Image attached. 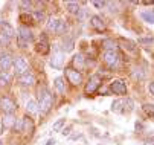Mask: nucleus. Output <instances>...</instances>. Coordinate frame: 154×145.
Returning <instances> with one entry per match:
<instances>
[{
	"label": "nucleus",
	"instance_id": "c9c22d12",
	"mask_svg": "<svg viewBox=\"0 0 154 145\" xmlns=\"http://www.w3.org/2000/svg\"><path fill=\"white\" fill-rule=\"evenodd\" d=\"M93 5H95L96 8H102L105 3H104V2H93Z\"/></svg>",
	"mask_w": 154,
	"mask_h": 145
},
{
	"label": "nucleus",
	"instance_id": "58836bf2",
	"mask_svg": "<svg viewBox=\"0 0 154 145\" xmlns=\"http://www.w3.org/2000/svg\"><path fill=\"white\" fill-rule=\"evenodd\" d=\"M2 133H3V122L0 121V134H2Z\"/></svg>",
	"mask_w": 154,
	"mask_h": 145
},
{
	"label": "nucleus",
	"instance_id": "7ed1b4c3",
	"mask_svg": "<svg viewBox=\"0 0 154 145\" xmlns=\"http://www.w3.org/2000/svg\"><path fill=\"white\" fill-rule=\"evenodd\" d=\"M119 54L115 52V51H105L104 52V61H105V64H108L110 67H116L119 64Z\"/></svg>",
	"mask_w": 154,
	"mask_h": 145
},
{
	"label": "nucleus",
	"instance_id": "dca6fc26",
	"mask_svg": "<svg viewBox=\"0 0 154 145\" xmlns=\"http://www.w3.org/2000/svg\"><path fill=\"white\" fill-rule=\"evenodd\" d=\"M142 18L145 20L146 23H151V25H154V9L143 11V12H142Z\"/></svg>",
	"mask_w": 154,
	"mask_h": 145
},
{
	"label": "nucleus",
	"instance_id": "473e14b6",
	"mask_svg": "<svg viewBox=\"0 0 154 145\" xmlns=\"http://www.w3.org/2000/svg\"><path fill=\"white\" fill-rule=\"evenodd\" d=\"M87 17H89V12H87V9H79V12H78V18H79V20H85Z\"/></svg>",
	"mask_w": 154,
	"mask_h": 145
},
{
	"label": "nucleus",
	"instance_id": "cd10ccee",
	"mask_svg": "<svg viewBox=\"0 0 154 145\" xmlns=\"http://www.w3.org/2000/svg\"><path fill=\"white\" fill-rule=\"evenodd\" d=\"M143 110L148 116H152L154 118V104H145L143 106Z\"/></svg>",
	"mask_w": 154,
	"mask_h": 145
},
{
	"label": "nucleus",
	"instance_id": "9d476101",
	"mask_svg": "<svg viewBox=\"0 0 154 145\" xmlns=\"http://www.w3.org/2000/svg\"><path fill=\"white\" fill-rule=\"evenodd\" d=\"M18 82L21 86H25V87H29V86H34L35 84V76L29 72H26L25 75H20L18 76Z\"/></svg>",
	"mask_w": 154,
	"mask_h": 145
},
{
	"label": "nucleus",
	"instance_id": "20e7f679",
	"mask_svg": "<svg viewBox=\"0 0 154 145\" xmlns=\"http://www.w3.org/2000/svg\"><path fill=\"white\" fill-rule=\"evenodd\" d=\"M101 86V76L99 75H93L89 78V81H87V84H85V93L87 95H92L96 92V89Z\"/></svg>",
	"mask_w": 154,
	"mask_h": 145
},
{
	"label": "nucleus",
	"instance_id": "0eeeda50",
	"mask_svg": "<svg viewBox=\"0 0 154 145\" xmlns=\"http://www.w3.org/2000/svg\"><path fill=\"white\" fill-rule=\"evenodd\" d=\"M0 109H2L5 112V115H6V113H14L17 107L14 104V101H11L6 96H2V98H0Z\"/></svg>",
	"mask_w": 154,
	"mask_h": 145
},
{
	"label": "nucleus",
	"instance_id": "f8f14e48",
	"mask_svg": "<svg viewBox=\"0 0 154 145\" xmlns=\"http://www.w3.org/2000/svg\"><path fill=\"white\" fill-rule=\"evenodd\" d=\"M0 28H2V32H0V34H3V35L8 37V38H12V37L15 35L14 28H12L8 22H2V23H0Z\"/></svg>",
	"mask_w": 154,
	"mask_h": 145
},
{
	"label": "nucleus",
	"instance_id": "ddd939ff",
	"mask_svg": "<svg viewBox=\"0 0 154 145\" xmlns=\"http://www.w3.org/2000/svg\"><path fill=\"white\" fill-rule=\"evenodd\" d=\"M90 25H92L96 31H104V29H105V25H104L102 18H101L99 15H93V17H90Z\"/></svg>",
	"mask_w": 154,
	"mask_h": 145
},
{
	"label": "nucleus",
	"instance_id": "f704fd0d",
	"mask_svg": "<svg viewBox=\"0 0 154 145\" xmlns=\"http://www.w3.org/2000/svg\"><path fill=\"white\" fill-rule=\"evenodd\" d=\"M20 6L23 8V9H26V8H29V6H31V3H29V2H21V3H20Z\"/></svg>",
	"mask_w": 154,
	"mask_h": 145
},
{
	"label": "nucleus",
	"instance_id": "39448f33",
	"mask_svg": "<svg viewBox=\"0 0 154 145\" xmlns=\"http://www.w3.org/2000/svg\"><path fill=\"white\" fill-rule=\"evenodd\" d=\"M66 76H67V79L72 86H79L82 82V75L75 69H66Z\"/></svg>",
	"mask_w": 154,
	"mask_h": 145
},
{
	"label": "nucleus",
	"instance_id": "ea45409f",
	"mask_svg": "<svg viewBox=\"0 0 154 145\" xmlns=\"http://www.w3.org/2000/svg\"><path fill=\"white\" fill-rule=\"evenodd\" d=\"M0 145H3V143H2V140H0Z\"/></svg>",
	"mask_w": 154,
	"mask_h": 145
},
{
	"label": "nucleus",
	"instance_id": "412c9836",
	"mask_svg": "<svg viewBox=\"0 0 154 145\" xmlns=\"http://www.w3.org/2000/svg\"><path fill=\"white\" fill-rule=\"evenodd\" d=\"M102 45H104L105 51H115V52H118V46H116V43H113V41H110V40H105Z\"/></svg>",
	"mask_w": 154,
	"mask_h": 145
},
{
	"label": "nucleus",
	"instance_id": "393cba45",
	"mask_svg": "<svg viewBox=\"0 0 154 145\" xmlns=\"http://www.w3.org/2000/svg\"><path fill=\"white\" fill-rule=\"evenodd\" d=\"M31 15H32V20H35V22H43L45 20V14L41 11H34Z\"/></svg>",
	"mask_w": 154,
	"mask_h": 145
},
{
	"label": "nucleus",
	"instance_id": "5701e85b",
	"mask_svg": "<svg viewBox=\"0 0 154 145\" xmlns=\"http://www.w3.org/2000/svg\"><path fill=\"white\" fill-rule=\"evenodd\" d=\"M73 64H75L76 67H82V66H84V57H82L81 54H78V55L73 57Z\"/></svg>",
	"mask_w": 154,
	"mask_h": 145
},
{
	"label": "nucleus",
	"instance_id": "7c9ffc66",
	"mask_svg": "<svg viewBox=\"0 0 154 145\" xmlns=\"http://www.w3.org/2000/svg\"><path fill=\"white\" fill-rule=\"evenodd\" d=\"M14 130H15V131H23V119H18V121L14 124Z\"/></svg>",
	"mask_w": 154,
	"mask_h": 145
},
{
	"label": "nucleus",
	"instance_id": "f3484780",
	"mask_svg": "<svg viewBox=\"0 0 154 145\" xmlns=\"http://www.w3.org/2000/svg\"><path fill=\"white\" fill-rule=\"evenodd\" d=\"M26 110H28L29 113H37V112H38V104H37L34 99H29V101L26 102Z\"/></svg>",
	"mask_w": 154,
	"mask_h": 145
},
{
	"label": "nucleus",
	"instance_id": "4be33fe9",
	"mask_svg": "<svg viewBox=\"0 0 154 145\" xmlns=\"http://www.w3.org/2000/svg\"><path fill=\"white\" fill-rule=\"evenodd\" d=\"M66 8H67L69 12H79V5L78 3H73V2H69V3H66Z\"/></svg>",
	"mask_w": 154,
	"mask_h": 145
},
{
	"label": "nucleus",
	"instance_id": "a878e982",
	"mask_svg": "<svg viewBox=\"0 0 154 145\" xmlns=\"http://www.w3.org/2000/svg\"><path fill=\"white\" fill-rule=\"evenodd\" d=\"M154 43V38L152 37H146V38H139V45L142 46H151Z\"/></svg>",
	"mask_w": 154,
	"mask_h": 145
},
{
	"label": "nucleus",
	"instance_id": "6e6552de",
	"mask_svg": "<svg viewBox=\"0 0 154 145\" xmlns=\"http://www.w3.org/2000/svg\"><path fill=\"white\" fill-rule=\"evenodd\" d=\"M110 90H112L115 95H125L127 93V86L124 84V81L115 79L112 84H110Z\"/></svg>",
	"mask_w": 154,
	"mask_h": 145
},
{
	"label": "nucleus",
	"instance_id": "72a5a7b5",
	"mask_svg": "<svg viewBox=\"0 0 154 145\" xmlns=\"http://www.w3.org/2000/svg\"><path fill=\"white\" fill-rule=\"evenodd\" d=\"M148 90H149L151 95H154V82H149L148 84Z\"/></svg>",
	"mask_w": 154,
	"mask_h": 145
},
{
	"label": "nucleus",
	"instance_id": "2f4dec72",
	"mask_svg": "<svg viewBox=\"0 0 154 145\" xmlns=\"http://www.w3.org/2000/svg\"><path fill=\"white\" fill-rule=\"evenodd\" d=\"M66 29H67V26H66V23L63 22V20H60V25H58V29H57V34H64Z\"/></svg>",
	"mask_w": 154,
	"mask_h": 145
},
{
	"label": "nucleus",
	"instance_id": "bb28decb",
	"mask_svg": "<svg viewBox=\"0 0 154 145\" xmlns=\"http://www.w3.org/2000/svg\"><path fill=\"white\" fill-rule=\"evenodd\" d=\"M122 46H124L127 51H131V52L136 49V48H134V43H133V41H130V40H122Z\"/></svg>",
	"mask_w": 154,
	"mask_h": 145
},
{
	"label": "nucleus",
	"instance_id": "423d86ee",
	"mask_svg": "<svg viewBox=\"0 0 154 145\" xmlns=\"http://www.w3.org/2000/svg\"><path fill=\"white\" fill-rule=\"evenodd\" d=\"M14 70L15 73L20 76V75H25L28 72V63H26V60L23 57H17L14 60Z\"/></svg>",
	"mask_w": 154,
	"mask_h": 145
},
{
	"label": "nucleus",
	"instance_id": "c756f323",
	"mask_svg": "<svg viewBox=\"0 0 154 145\" xmlns=\"http://www.w3.org/2000/svg\"><path fill=\"white\" fill-rule=\"evenodd\" d=\"M9 45V38L5 37L3 34H0V48H3V46H8Z\"/></svg>",
	"mask_w": 154,
	"mask_h": 145
},
{
	"label": "nucleus",
	"instance_id": "b1692460",
	"mask_svg": "<svg viewBox=\"0 0 154 145\" xmlns=\"http://www.w3.org/2000/svg\"><path fill=\"white\" fill-rule=\"evenodd\" d=\"M9 84V75L6 72H0V86Z\"/></svg>",
	"mask_w": 154,
	"mask_h": 145
},
{
	"label": "nucleus",
	"instance_id": "9b49d317",
	"mask_svg": "<svg viewBox=\"0 0 154 145\" xmlns=\"http://www.w3.org/2000/svg\"><path fill=\"white\" fill-rule=\"evenodd\" d=\"M63 61H64L63 54H61L60 51H57V52L54 54L52 60H51V66H52L54 69H61V67H63Z\"/></svg>",
	"mask_w": 154,
	"mask_h": 145
},
{
	"label": "nucleus",
	"instance_id": "f257e3e1",
	"mask_svg": "<svg viewBox=\"0 0 154 145\" xmlns=\"http://www.w3.org/2000/svg\"><path fill=\"white\" fill-rule=\"evenodd\" d=\"M52 107V95L45 90V93L40 95V101H38V112L40 113H48Z\"/></svg>",
	"mask_w": 154,
	"mask_h": 145
},
{
	"label": "nucleus",
	"instance_id": "a211bd4d",
	"mask_svg": "<svg viewBox=\"0 0 154 145\" xmlns=\"http://www.w3.org/2000/svg\"><path fill=\"white\" fill-rule=\"evenodd\" d=\"M122 106H124V101L122 99H116V101H113V104H112V110L116 112V113H122L124 112Z\"/></svg>",
	"mask_w": 154,
	"mask_h": 145
},
{
	"label": "nucleus",
	"instance_id": "4c0bfd02",
	"mask_svg": "<svg viewBox=\"0 0 154 145\" xmlns=\"http://www.w3.org/2000/svg\"><path fill=\"white\" fill-rule=\"evenodd\" d=\"M61 133H63V134H64V136H67V134H69V133H70V128H66V130H63V131H61Z\"/></svg>",
	"mask_w": 154,
	"mask_h": 145
},
{
	"label": "nucleus",
	"instance_id": "aec40b11",
	"mask_svg": "<svg viewBox=\"0 0 154 145\" xmlns=\"http://www.w3.org/2000/svg\"><path fill=\"white\" fill-rule=\"evenodd\" d=\"M66 125V119L64 118H61V119H58L57 122H54V125H52V130L54 131H61V128Z\"/></svg>",
	"mask_w": 154,
	"mask_h": 145
},
{
	"label": "nucleus",
	"instance_id": "4468645a",
	"mask_svg": "<svg viewBox=\"0 0 154 145\" xmlns=\"http://www.w3.org/2000/svg\"><path fill=\"white\" fill-rule=\"evenodd\" d=\"M14 124H15V116L12 113H6L5 118H3V127L11 128V127H14Z\"/></svg>",
	"mask_w": 154,
	"mask_h": 145
},
{
	"label": "nucleus",
	"instance_id": "2eb2a0df",
	"mask_svg": "<svg viewBox=\"0 0 154 145\" xmlns=\"http://www.w3.org/2000/svg\"><path fill=\"white\" fill-rule=\"evenodd\" d=\"M54 86H55V90H57L58 93H64V90H66V84H64V79H63L61 76L55 78Z\"/></svg>",
	"mask_w": 154,
	"mask_h": 145
},
{
	"label": "nucleus",
	"instance_id": "6ab92c4d",
	"mask_svg": "<svg viewBox=\"0 0 154 145\" xmlns=\"http://www.w3.org/2000/svg\"><path fill=\"white\" fill-rule=\"evenodd\" d=\"M58 25H60V20H58V18H49V22H48V29L57 32Z\"/></svg>",
	"mask_w": 154,
	"mask_h": 145
},
{
	"label": "nucleus",
	"instance_id": "e433bc0d",
	"mask_svg": "<svg viewBox=\"0 0 154 145\" xmlns=\"http://www.w3.org/2000/svg\"><path fill=\"white\" fill-rule=\"evenodd\" d=\"M54 143H57V142H55V139H49L45 145H54Z\"/></svg>",
	"mask_w": 154,
	"mask_h": 145
},
{
	"label": "nucleus",
	"instance_id": "f03ea898",
	"mask_svg": "<svg viewBox=\"0 0 154 145\" xmlns=\"http://www.w3.org/2000/svg\"><path fill=\"white\" fill-rule=\"evenodd\" d=\"M17 32H18L17 34V38H18V43L21 45V48H26V45L29 43V41L34 40V35H32L31 29L26 28V26H20Z\"/></svg>",
	"mask_w": 154,
	"mask_h": 145
},
{
	"label": "nucleus",
	"instance_id": "c85d7f7f",
	"mask_svg": "<svg viewBox=\"0 0 154 145\" xmlns=\"http://www.w3.org/2000/svg\"><path fill=\"white\" fill-rule=\"evenodd\" d=\"M37 49H38V52H41V54H48V51H49V48H48V43H46V41H43V43H40Z\"/></svg>",
	"mask_w": 154,
	"mask_h": 145
},
{
	"label": "nucleus",
	"instance_id": "1a4fd4ad",
	"mask_svg": "<svg viewBox=\"0 0 154 145\" xmlns=\"http://www.w3.org/2000/svg\"><path fill=\"white\" fill-rule=\"evenodd\" d=\"M12 64H14V61H12L9 54H2V55H0V69H2L3 72L9 70Z\"/></svg>",
	"mask_w": 154,
	"mask_h": 145
}]
</instances>
